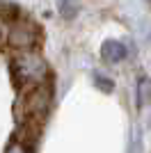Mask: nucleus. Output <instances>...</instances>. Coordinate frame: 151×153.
Wrapping results in <instances>:
<instances>
[{
  "label": "nucleus",
  "instance_id": "obj_1",
  "mask_svg": "<svg viewBox=\"0 0 151 153\" xmlns=\"http://www.w3.org/2000/svg\"><path fill=\"white\" fill-rule=\"evenodd\" d=\"M7 44L12 48H21V51H34L41 46V30L32 21L19 19L7 30Z\"/></svg>",
  "mask_w": 151,
  "mask_h": 153
},
{
  "label": "nucleus",
  "instance_id": "obj_2",
  "mask_svg": "<svg viewBox=\"0 0 151 153\" xmlns=\"http://www.w3.org/2000/svg\"><path fill=\"white\" fill-rule=\"evenodd\" d=\"M101 55L105 62H119L126 57V46L121 41H105L103 48H101Z\"/></svg>",
  "mask_w": 151,
  "mask_h": 153
},
{
  "label": "nucleus",
  "instance_id": "obj_3",
  "mask_svg": "<svg viewBox=\"0 0 151 153\" xmlns=\"http://www.w3.org/2000/svg\"><path fill=\"white\" fill-rule=\"evenodd\" d=\"M96 87H101L103 91H110V89H112V82H110V80H105L103 76H96Z\"/></svg>",
  "mask_w": 151,
  "mask_h": 153
},
{
  "label": "nucleus",
  "instance_id": "obj_4",
  "mask_svg": "<svg viewBox=\"0 0 151 153\" xmlns=\"http://www.w3.org/2000/svg\"><path fill=\"white\" fill-rule=\"evenodd\" d=\"M7 153H32V151H30V149H25L23 144H19V142H12V146H9Z\"/></svg>",
  "mask_w": 151,
  "mask_h": 153
}]
</instances>
